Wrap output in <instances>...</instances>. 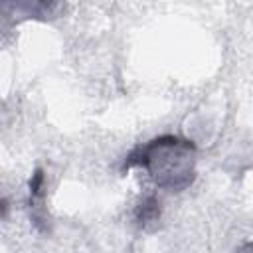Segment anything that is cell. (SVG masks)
Segmentation results:
<instances>
[{
    "label": "cell",
    "instance_id": "cell-5",
    "mask_svg": "<svg viewBox=\"0 0 253 253\" xmlns=\"http://www.w3.org/2000/svg\"><path fill=\"white\" fill-rule=\"evenodd\" d=\"M6 213H8V200L4 198L2 200V217H6Z\"/></svg>",
    "mask_w": 253,
    "mask_h": 253
},
{
    "label": "cell",
    "instance_id": "cell-3",
    "mask_svg": "<svg viewBox=\"0 0 253 253\" xmlns=\"http://www.w3.org/2000/svg\"><path fill=\"white\" fill-rule=\"evenodd\" d=\"M8 8H14L18 14L22 16H30V18H49V16H55V12L61 8V4H55V2H24V4H6Z\"/></svg>",
    "mask_w": 253,
    "mask_h": 253
},
{
    "label": "cell",
    "instance_id": "cell-1",
    "mask_svg": "<svg viewBox=\"0 0 253 253\" xmlns=\"http://www.w3.org/2000/svg\"><path fill=\"white\" fill-rule=\"evenodd\" d=\"M198 148L192 140L176 134H160L132 148L123 164V170L144 168L150 180L168 192H182L196 180Z\"/></svg>",
    "mask_w": 253,
    "mask_h": 253
},
{
    "label": "cell",
    "instance_id": "cell-2",
    "mask_svg": "<svg viewBox=\"0 0 253 253\" xmlns=\"http://www.w3.org/2000/svg\"><path fill=\"white\" fill-rule=\"evenodd\" d=\"M160 215H162V208L156 196L142 198L134 208V221L144 231H154L160 225Z\"/></svg>",
    "mask_w": 253,
    "mask_h": 253
},
{
    "label": "cell",
    "instance_id": "cell-4",
    "mask_svg": "<svg viewBox=\"0 0 253 253\" xmlns=\"http://www.w3.org/2000/svg\"><path fill=\"white\" fill-rule=\"evenodd\" d=\"M237 253H253V243H245V245H241Z\"/></svg>",
    "mask_w": 253,
    "mask_h": 253
}]
</instances>
